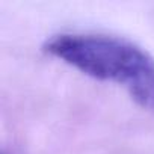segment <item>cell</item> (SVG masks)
Here are the masks:
<instances>
[{
  "instance_id": "obj_1",
  "label": "cell",
  "mask_w": 154,
  "mask_h": 154,
  "mask_svg": "<svg viewBox=\"0 0 154 154\" xmlns=\"http://www.w3.org/2000/svg\"><path fill=\"white\" fill-rule=\"evenodd\" d=\"M44 50L86 75L121 85L154 113V57L134 41L101 32H60L45 39Z\"/></svg>"
}]
</instances>
